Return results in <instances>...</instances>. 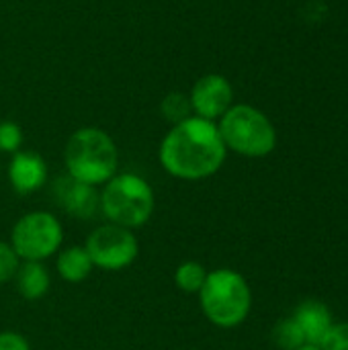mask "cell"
<instances>
[{
	"instance_id": "cell-1",
	"label": "cell",
	"mask_w": 348,
	"mask_h": 350,
	"mask_svg": "<svg viewBox=\"0 0 348 350\" xmlns=\"http://www.w3.org/2000/svg\"><path fill=\"white\" fill-rule=\"evenodd\" d=\"M228 158V148L217 123L191 115L172 125L160 142L158 162L162 170L178 180H205L217 174Z\"/></svg>"
},
{
	"instance_id": "cell-2",
	"label": "cell",
	"mask_w": 348,
	"mask_h": 350,
	"mask_svg": "<svg viewBox=\"0 0 348 350\" xmlns=\"http://www.w3.org/2000/svg\"><path fill=\"white\" fill-rule=\"evenodd\" d=\"M64 166L70 178L98 189L119 170L117 144L101 127H80L66 142Z\"/></svg>"
},
{
	"instance_id": "cell-3",
	"label": "cell",
	"mask_w": 348,
	"mask_h": 350,
	"mask_svg": "<svg viewBox=\"0 0 348 350\" xmlns=\"http://www.w3.org/2000/svg\"><path fill=\"white\" fill-rule=\"evenodd\" d=\"M197 295L207 322L224 330L244 324L252 310V289L246 277L228 267L209 271Z\"/></svg>"
},
{
	"instance_id": "cell-4",
	"label": "cell",
	"mask_w": 348,
	"mask_h": 350,
	"mask_svg": "<svg viewBox=\"0 0 348 350\" xmlns=\"http://www.w3.org/2000/svg\"><path fill=\"white\" fill-rule=\"evenodd\" d=\"M154 209V189L135 172H117L101 189V213L109 224L137 230L152 219Z\"/></svg>"
},
{
	"instance_id": "cell-5",
	"label": "cell",
	"mask_w": 348,
	"mask_h": 350,
	"mask_svg": "<svg viewBox=\"0 0 348 350\" xmlns=\"http://www.w3.org/2000/svg\"><path fill=\"white\" fill-rule=\"evenodd\" d=\"M217 129L228 152L244 158H265L277 148L273 121L252 105H232L217 121Z\"/></svg>"
},
{
	"instance_id": "cell-6",
	"label": "cell",
	"mask_w": 348,
	"mask_h": 350,
	"mask_svg": "<svg viewBox=\"0 0 348 350\" xmlns=\"http://www.w3.org/2000/svg\"><path fill=\"white\" fill-rule=\"evenodd\" d=\"M8 244L21 262H45L62 250L64 226L49 211H29L14 221Z\"/></svg>"
},
{
	"instance_id": "cell-7",
	"label": "cell",
	"mask_w": 348,
	"mask_h": 350,
	"mask_svg": "<svg viewBox=\"0 0 348 350\" xmlns=\"http://www.w3.org/2000/svg\"><path fill=\"white\" fill-rule=\"evenodd\" d=\"M84 248L94 269H101L105 273H119L129 269L139 254V242L133 230L109 221L96 226L88 234Z\"/></svg>"
},
{
	"instance_id": "cell-8",
	"label": "cell",
	"mask_w": 348,
	"mask_h": 350,
	"mask_svg": "<svg viewBox=\"0 0 348 350\" xmlns=\"http://www.w3.org/2000/svg\"><path fill=\"white\" fill-rule=\"evenodd\" d=\"M189 100L195 117L217 123L234 105L232 82L224 74H205L193 84Z\"/></svg>"
},
{
	"instance_id": "cell-9",
	"label": "cell",
	"mask_w": 348,
	"mask_h": 350,
	"mask_svg": "<svg viewBox=\"0 0 348 350\" xmlns=\"http://www.w3.org/2000/svg\"><path fill=\"white\" fill-rule=\"evenodd\" d=\"M6 176L16 195H33L47 185L49 168L41 154L33 150H18L10 156Z\"/></svg>"
},
{
	"instance_id": "cell-10",
	"label": "cell",
	"mask_w": 348,
	"mask_h": 350,
	"mask_svg": "<svg viewBox=\"0 0 348 350\" xmlns=\"http://www.w3.org/2000/svg\"><path fill=\"white\" fill-rule=\"evenodd\" d=\"M55 197L62 209L76 219H92L101 213V191L68 174L55 180Z\"/></svg>"
},
{
	"instance_id": "cell-11",
	"label": "cell",
	"mask_w": 348,
	"mask_h": 350,
	"mask_svg": "<svg viewBox=\"0 0 348 350\" xmlns=\"http://www.w3.org/2000/svg\"><path fill=\"white\" fill-rule=\"evenodd\" d=\"M291 318L299 326V330H302V334L306 338V345H312V347H320L324 336L328 334V330L334 324L332 322V312L328 310L326 304H322L318 299L302 301Z\"/></svg>"
},
{
	"instance_id": "cell-12",
	"label": "cell",
	"mask_w": 348,
	"mask_h": 350,
	"mask_svg": "<svg viewBox=\"0 0 348 350\" xmlns=\"http://www.w3.org/2000/svg\"><path fill=\"white\" fill-rule=\"evenodd\" d=\"M18 295L27 301H39L43 299L51 289V273L45 267V262H33L25 260L21 262L14 279H12Z\"/></svg>"
},
{
	"instance_id": "cell-13",
	"label": "cell",
	"mask_w": 348,
	"mask_h": 350,
	"mask_svg": "<svg viewBox=\"0 0 348 350\" xmlns=\"http://www.w3.org/2000/svg\"><path fill=\"white\" fill-rule=\"evenodd\" d=\"M55 271L62 281H66L70 285H78L92 275L94 265H92L86 248L74 244V246H66V248L62 246V250L55 254Z\"/></svg>"
},
{
	"instance_id": "cell-14",
	"label": "cell",
	"mask_w": 348,
	"mask_h": 350,
	"mask_svg": "<svg viewBox=\"0 0 348 350\" xmlns=\"http://www.w3.org/2000/svg\"><path fill=\"white\" fill-rule=\"evenodd\" d=\"M207 269L197 262V260H185L174 269V285L178 291L189 293V295H197L201 291V287L205 285L207 279Z\"/></svg>"
},
{
	"instance_id": "cell-15",
	"label": "cell",
	"mask_w": 348,
	"mask_h": 350,
	"mask_svg": "<svg viewBox=\"0 0 348 350\" xmlns=\"http://www.w3.org/2000/svg\"><path fill=\"white\" fill-rule=\"evenodd\" d=\"M160 115H162L168 123H172V125H176V123L189 119V117L193 115L189 94L178 92V90L168 92V94L162 98V103H160Z\"/></svg>"
},
{
	"instance_id": "cell-16",
	"label": "cell",
	"mask_w": 348,
	"mask_h": 350,
	"mask_svg": "<svg viewBox=\"0 0 348 350\" xmlns=\"http://www.w3.org/2000/svg\"><path fill=\"white\" fill-rule=\"evenodd\" d=\"M273 340L281 350H297L306 345V338L293 318H285L275 326Z\"/></svg>"
},
{
	"instance_id": "cell-17",
	"label": "cell",
	"mask_w": 348,
	"mask_h": 350,
	"mask_svg": "<svg viewBox=\"0 0 348 350\" xmlns=\"http://www.w3.org/2000/svg\"><path fill=\"white\" fill-rule=\"evenodd\" d=\"M23 129L14 121H0V154H16L23 146Z\"/></svg>"
},
{
	"instance_id": "cell-18",
	"label": "cell",
	"mask_w": 348,
	"mask_h": 350,
	"mask_svg": "<svg viewBox=\"0 0 348 350\" xmlns=\"http://www.w3.org/2000/svg\"><path fill=\"white\" fill-rule=\"evenodd\" d=\"M18 267H21V258L16 256L12 246L8 242L0 240V285L10 283L14 279Z\"/></svg>"
},
{
	"instance_id": "cell-19",
	"label": "cell",
	"mask_w": 348,
	"mask_h": 350,
	"mask_svg": "<svg viewBox=\"0 0 348 350\" xmlns=\"http://www.w3.org/2000/svg\"><path fill=\"white\" fill-rule=\"evenodd\" d=\"M320 350H348V322L332 324L320 345Z\"/></svg>"
},
{
	"instance_id": "cell-20",
	"label": "cell",
	"mask_w": 348,
	"mask_h": 350,
	"mask_svg": "<svg viewBox=\"0 0 348 350\" xmlns=\"http://www.w3.org/2000/svg\"><path fill=\"white\" fill-rule=\"evenodd\" d=\"M0 350H31V345L21 332L2 330L0 332Z\"/></svg>"
},
{
	"instance_id": "cell-21",
	"label": "cell",
	"mask_w": 348,
	"mask_h": 350,
	"mask_svg": "<svg viewBox=\"0 0 348 350\" xmlns=\"http://www.w3.org/2000/svg\"><path fill=\"white\" fill-rule=\"evenodd\" d=\"M297 350H320V347H312V345H304V347H299Z\"/></svg>"
},
{
	"instance_id": "cell-22",
	"label": "cell",
	"mask_w": 348,
	"mask_h": 350,
	"mask_svg": "<svg viewBox=\"0 0 348 350\" xmlns=\"http://www.w3.org/2000/svg\"><path fill=\"white\" fill-rule=\"evenodd\" d=\"M0 170H2V164H0Z\"/></svg>"
}]
</instances>
